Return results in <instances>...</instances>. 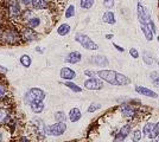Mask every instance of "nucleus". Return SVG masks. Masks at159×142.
Segmentation results:
<instances>
[{
	"label": "nucleus",
	"mask_w": 159,
	"mask_h": 142,
	"mask_svg": "<svg viewBox=\"0 0 159 142\" xmlns=\"http://www.w3.org/2000/svg\"><path fill=\"white\" fill-rule=\"evenodd\" d=\"M84 75L89 76V78H90V77H94V76H98V74H96L95 71H92V70H86V71H84Z\"/></svg>",
	"instance_id": "nucleus-41"
},
{
	"label": "nucleus",
	"mask_w": 159,
	"mask_h": 142,
	"mask_svg": "<svg viewBox=\"0 0 159 142\" xmlns=\"http://www.w3.org/2000/svg\"><path fill=\"white\" fill-rule=\"evenodd\" d=\"M70 30H71L70 25L66 24V23H63L57 28V33L60 34V36H66L68 33H70Z\"/></svg>",
	"instance_id": "nucleus-19"
},
{
	"label": "nucleus",
	"mask_w": 159,
	"mask_h": 142,
	"mask_svg": "<svg viewBox=\"0 0 159 142\" xmlns=\"http://www.w3.org/2000/svg\"><path fill=\"white\" fill-rule=\"evenodd\" d=\"M19 142H29V141H27V139H25V137H23V139H21V140H20Z\"/></svg>",
	"instance_id": "nucleus-46"
},
{
	"label": "nucleus",
	"mask_w": 159,
	"mask_h": 142,
	"mask_svg": "<svg viewBox=\"0 0 159 142\" xmlns=\"http://www.w3.org/2000/svg\"><path fill=\"white\" fill-rule=\"evenodd\" d=\"M2 141V134H1V133H0V142Z\"/></svg>",
	"instance_id": "nucleus-48"
},
{
	"label": "nucleus",
	"mask_w": 159,
	"mask_h": 142,
	"mask_svg": "<svg viewBox=\"0 0 159 142\" xmlns=\"http://www.w3.org/2000/svg\"><path fill=\"white\" fill-rule=\"evenodd\" d=\"M45 98V91L39 88H31L29 89L25 96H24V102L26 104H32V103H38V102H43Z\"/></svg>",
	"instance_id": "nucleus-2"
},
{
	"label": "nucleus",
	"mask_w": 159,
	"mask_h": 142,
	"mask_svg": "<svg viewBox=\"0 0 159 142\" xmlns=\"http://www.w3.org/2000/svg\"><path fill=\"white\" fill-rule=\"evenodd\" d=\"M158 43H159V36H158Z\"/></svg>",
	"instance_id": "nucleus-50"
},
{
	"label": "nucleus",
	"mask_w": 159,
	"mask_h": 142,
	"mask_svg": "<svg viewBox=\"0 0 159 142\" xmlns=\"http://www.w3.org/2000/svg\"><path fill=\"white\" fill-rule=\"evenodd\" d=\"M30 107H31L32 113H34V114H40V113L44 110V103H43V102L32 103V104H30Z\"/></svg>",
	"instance_id": "nucleus-22"
},
{
	"label": "nucleus",
	"mask_w": 159,
	"mask_h": 142,
	"mask_svg": "<svg viewBox=\"0 0 159 142\" xmlns=\"http://www.w3.org/2000/svg\"><path fill=\"white\" fill-rule=\"evenodd\" d=\"M137 12H138V19L140 21V25H148V23L151 20L150 11L147 10V7L143 5L141 1H139L137 5Z\"/></svg>",
	"instance_id": "nucleus-6"
},
{
	"label": "nucleus",
	"mask_w": 159,
	"mask_h": 142,
	"mask_svg": "<svg viewBox=\"0 0 159 142\" xmlns=\"http://www.w3.org/2000/svg\"><path fill=\"white\" fill-rule=\"evenodd\" d=\"M55 120L57 122H66V116L64 114V111H57L55 114Z\"/></svg>",
	"instance_id": "nucleus-29"
},
{
	"label": "nucleus",
	"mask_w": 159,
	"mask_h": 142,
	"mask_svg": "<svg viewBox=\"0 0 159 142\" xmlns=\"http://www.w3.org/2000/svg\"><path fill=\"white\" fill-rule=\"evenodd\" d=\"M94 1H95V0H81V1H80V6H81V8L89 10V8L93 7Z\"/></svg>",
	"instance_id": "nucleus-27"
},
{
	"label": "nucleus",
	"mask_w": 159,
	"mask_h": 142,
	"mask_svg": "<svg viewBox=\"0 0 159 142\" xmlns=\"http://www.w3.org/2000/svg\"><path fill=\"white\" fill-rule=\"evenodd\" d=\"M151 139H158L159 140V122L154 124V129H153V133Z\"/></svg>",
	"instance_id": "nucleus-34"
},
{
	"label": "nucleus",
	"mask_w": 159,
	"mask_h": 142,
	"mask_svg": "<svg viewBox=\"0 0 159 142\" xmlns=\"http://www.w3.org/2000/svg\"><path fill=\"white\" fill-rule=\"evenodd\" d=\"M113 45H114V47H115V49H116L118 51H120V52H124V51H125V49H124V47L119 46V45H118V44H115V43H114Z\"/></svg>",
	"instance_id": "nucleus-42"
},
{
	"label": "nucleus",
	"mask_w": 159,
	"mask_h": 142,
	"mask_svg": "<svg viewBox=\"0 0 159 142\" xmlns=\"http://www.w3.org/2000/svg\"><path fill=\"white\" fill-rule=\"evenodd\" d=\"M103 87V82L96 77H90L84 81V88L87 90H100Z\"/></svg>",
	"instance_id": "nucleus-8"
},
{
	"label": "nucleus",
	"mask_w": 159,
	"mask_h": 142,
	"mask_svg": "<svg viewBox=\"0 0 159 142\" xmlns=\"http://www.w3.org/2000/svg\"><path fill=\"white\" fill-rule=\"evenodd\" d=\"M1 39L7 44H18L21 41V34L14 27H7L2 30V37Z\"/></svg>",
	"instance_id": "nucleus-3"
},
{
	"label": "nucleus",
	"mask_w": 159,
	"mask_h": 142,
	"mask_svg": "<svg viewBox=\"0 0 159 142\" xmlns=\"http://www.w3.org/2000/svg\"><path fill=\"white\" fill-rule=\"evenodd\" d=\"M8 118H10V115H8L6 109L0 108V124L6 123V122L8 121Z\"/></svg>",
	"instance_id": "nucleus-26"
},
{
	"label": "nucleus",
	"mask_w": 159,
	"mask_h": 142,
	"mask_svg": "<svg viewBox=\"0 0 159 142\" xmlns=\"http://www.w3.org/2000/svg\"><path fill=\"white\" fill-rule=\"evenodd\" d=\"M140 139H141V131H140L139 129L134 130V131H133V134H132V141L138 142V141H140Z\"/></svg>",
	"instance_id": "nucleus-32"
},
{
	"label": "nucleus",
	"mask_w": 159,
	"mask_h": 142,
	"mask_svg": "<svg viewBox=\"0 0 159 142\" xmlns=\"http://www.w3.org/2000/svg\"><path fill=\"white\" fill-rule=\"evenodd\" d=\"M19 1V4H21V5H24V6H32V0H18Z\"/></svg>",
	"instance_id": "nucleus-38"
},
{
	"label": "nucleus",
	"mask_w": 159,
	"mask_h": 142,
	"mask_svg": "<svg viewBox=\"0 0 159 142\" xmlns=\"http://www.w3.org/2000/svg\"><path fill=\"white\" fill-rule=\"evenodd\" d=\"M82 117V113L79 108H73L69 111V120L71 122H77Z\"/></svg>",
	"instance_id": "nucleus-17"
},
{
	"label": "nucleus",
	"mask_w": 159,
	"mask_h": 142,
	"mask_svg": "<svg viewBox=\"0 0 159 142\" xmlns=\"http://www.w3.org/2000/svg\"><path fill=\"white\" fill-rule=\"evenodd\" d=\"M75 15V6L74 5H69L66 11V18H71Z\"/></svg>",
	"instance_id": "nucleus-30"
},
{
	"label": "nucleus",
	"mask_w": 159,
	"mask_h": 142,
	"mask_svg": "<svg viewBox=\"0 0 159 142\" xmlns=\"http://www.w3.org/2000/svg\"><path fill=\"white\" fill-rule=\"evenodd\" d=\"M150 77H151V80H152L153 84H154V83H159V74L157 71H152V72L150 74Z\"/></svg>",
	"instance_id": "nucleus-35"
},
{
	"label": "nucleus",
	"mask_w": 159,
	"mask_h": 142,
	"mask_svg": "<svg viewBox=\"0 0 159 142\" xmlns=\"http://www.w3.org/2000/svg\"><path fill=\"white\" fill-rule=\"evenodd\" d=\"M102 21L106 23V24H109V25H114L116 23V19H115V14L113 13L112 11H107L103 13L102 15Z\"/></svg>",
	"instance_id": "nucleus-16"
},
{
	"label": "nucleus",
	"mask_w": 159,
	"mask_h": 142,
	"mask_svg": "<svg viewBox=\"0 0 159 142\" xmlns=\"http://www.w3.org/2000/svg\"><path fill=\"white\" fill-rule=\"evenodd\" d=\"M66 84V87H68V88L70 89V90H73L74 93H81L82 91V89H81V87H79L77 84H75V83H73V82H66L64 83Z\"/></svg>",
	"instance_id": "nucleus-28"
},
{
	"label": "nucleus",
	"mask_w": 159,
	"mask_h": 142,
	"mask_svg": "<svg viewBox=\"0 0 159 142\" xmlns=\"http://www.w3.org/2000/svg\"><path fill=\"white\" fill-rule=\"evenodd\" d=\"M7 71H8V69L4 68V67H1V65H0V72H1V74H6Z\"/></svg>",
	"instance_id": "nucleus-43"
},
{
	"label": "nucleus",
	"mask_w": 159,
	"mask_h": 142,
	"mask_svg": "<svg viewBox=\"0 0 159 142\" xmlns=\"http://www.w3.org/2000/svg\"><path fill=\"white\" fill-rule=\"evenodd\" d=\"M6 5H7V12H8L11 18H13V19L20 18L21 10H20V4L18 0H7Z\"/></svg>",
	"instance_id": "nucleus-7"
},
{
	"label": "nucleus",
	"mask_w": 159,
	"mask_h": 142,
	"mask_svg": "<svg viewBox=\"0 0 159 142\" xmlns=\"http://www.w3.org/2000/svg\"><path fill=\"white\" fill-rule=\"evenodd\" d=\"M61 78L63 80H66V81H70V80H74L76 77V72L74 71L73 69L70 68H62L61 69Z\"/></svg>",
	"instance_id": "nucleus-14"
},
{
	"label": "nucleus",
	"mask_w": 159,
	"mask_h": 142,
	"mask_svg": "<svg viewBox=\"0 0 159 142\" xmlns=\"http://www.w3.org/2000/svg\"><path fill=\"white\" fill-rule=\"evenodd\" d=\"M31 63H32V59H31V57H30L29 54H23V56L20 57V64H21L23 67L29 68V67L31 65Z\"/></svg>",
	"instance_id": "nucleus-25"
},
{
	"label": "nucleus",
	"mask_w": 159,
	"mask_h": 142,
	"mask_svg": "<svg viewBox=\"0 0 159 142\" xmlns=\"http://www.w3.org/2000/svg\"><path fill=\"white\" fill-rule=\"evenodd\" d=\"M154 85H156V87H158V88H159V83H154Z\"/></svg>",
	"instance_id": "nucleus-49"
},
{
	"label": "nucleus",
	"mask_w": 159,
	"mask_h": 142,
	"mask_svg": "<svg viewBox=\"0 0 159 142\" xmlns=\"http://www.w3.org/2000/svg\"><path fill=\"white\" fill-rule=\"evenodd\" d=\"M20 34H21V38L26 41H32L37 39V33L33 31L32 28H30V27L27 26L21 30V33Z\"/></svg>",
	"instance_id": "nucleus-11"
},
{
	"label": "nucleus",
	"mask_w": 159,
	"mask_h": 142,
	"mask_svg": "<svg viewBox=\"0 0 159 142\" xmlns=\"http://www.w3.org/2000/svg\"><path fill=\"white\" fill-rule=\"evenodd\" d=\"M131 124H125L122 128H120L119 133H118V135L115 136V139H114V142H124V140L126 139L127 136L129 135V133H131Z\"/></svg>",
	"instance_id": "nucleus-10"
},
{
	"label": "nucleus",
	"mask_w": 159,
	"mask_h": 142,
	"mask_svg": "<svg viewBox=\"0 0 159 142\" xmlns=\"http://www.w3.org/2000/svg\"><path fill=\"white\" fill-rule=\"evenodd\" d=\"M36 51H38L39 54H43V51H44V49H42V47H39V46H37V47H36Z\"/></svg>",
	"instance_id": "nucleus-44"
},
{
	"label": "nucleus",
	"mask_w": 159,
	"mask_h": 142,
	"mask_svg": "<svg viewBox=\"0 0 159 142\" xmlns=\"http://www.w3.org/2000/svg\"><path fill=\"white\" fill-rule=\"evenodd\" d=\"M129 54L132 56L134 59H137V58H139V51L137 50V49H134V47H132V49H129Z\"/></svg>",
	"instance_id": "nucleus-36"
},
{
	"label": "nucleus",
	"mask_w": 159,
	"mask_h": 142,
	"mask_svg": "<svg viewBox=\"0 0 159 142\" xmlns=\"http://www.w3.org/2000/svg\"><path fill=\"white\" fill-rule=\"evenodd\" d=\"M82 59V54H80L79 51H73V52H70V54H66V63H70V64H76V63H79L81 62Z\"/></svg>",
	"instance_id": "nucleus-13"
},
{
	"label": "nucleus",
	"mask_w": 159,
	"mask_h": 142,
	"mask_svg": "<svg viewBox=\"0 0 159 142\" xmlns=\"http://www.w3.org/2000/svg\"><path fill=\"white\" fill-rule=\"evenodd\" d=\"M32 7L34 10H44L49 7V2L47 0H32Z\"/></svg>",
	"instance_id": "nucleus-18"
},
{
	"label": "nucleus",
	"mask_w": 159,
	"mask_h": 142,
	"mask_svg": "<svg viewBox=\"0 0 159 142\" xmlns=\"http://www.w3.org/2000/svg\"><path fill=\"white\" fill-rule=\"evenodd\" d=\"M114 4H115L114 0H103V6L106 8H112L114 6Z\"/></svg>",
	"instance_id": "nucleus-37"
},
{
	"label": "nucleus",
	"mask_w": 159,
	"mask_h": 142,
	"mask_svg": "<svg viewBox=\"0 0 159 142\" xmlns=\"http://www.w3.org/2000/svg\"><path fill=\"white\" fill-rule=\"evenodd\" d=\"M113 37H114V34H106V39H112Z\"/></svg>",
	"instance_id": "nucleus-45"
},
{
	"label": "nucleus",
	"mask_w": 159,
	"mask_h": 142,
	"mask_svg": "<svg viewBox=\"0 0 159 142\" xmlns=\"http://www.w3.org/2000/svg\"><path fill=\"white\" fill-rule=\"evenodd\" d=\"M1 37H2V28L0 27V38H1Z\"/></svg>",
	"instance_id": "nucleus-47"
},
{
	"label": "nucleus",
	"mask_w": 159,
	"mask_h": 142,
	"mask_svg": "<svg viewBox=\"0 0 159 142\" xmlns=\"http://www.w3.org/2000/svg\"><path fill=\"white\" fill-rule=\"evenodd\" d=\"M143 58H144V62H145V64L147 65H152L153 64V58L151 54H147V52H144V56H143Z\"/></svg>",
	"instance_id": "nucleus-31"
},
{
	"label": "nucleus",
	"mask_w": 159,
	"mask_h": 142,
	"mask_svg": "<svg viewBox=\"0 0 159 142\" xmlns=\"http://www.w3.org/2000/svg\"><path fill=\"white\" fill-rule=\"evenodd\" d=\"M140 28H141V31L144 32V36H145V38L147 39L148 41H151L153 39V32L152 30L150 28L148 25H140Z\"/></svg>",
	"instance_id": "nucleus-20"
},
{
	"label": "nucleus",
	"mask_w": 159,
	"mask_h": 142,
	"mask_svg": "<svg viewBox=\"0 0 159 142\" xmlns=\"http://www.w3.org/2000/svg\"><path fill=\"white\" fill-rule=\"evenodd\" d=\"M101 108V104L100 103H92L89 107H88V113H94V111H96L98 109H100Z\"/></svg>",
	"instance_id": "nucleus-33"
},
{
	"label": "nucleus",
	"mask_w": 159,
	"mask_h": 142,
	"mask_svg": "<svg viewBox=\"0 0 159 142\" xmlns=\"http://www.w3.org/2000/svg\"><path fill=\"white\" fill-rule=\"evenodd\" d=\"M75 41H77V43H80V44L82 45V47H84L86 50L94 51V50H98V49H99V45H98L92 38H89V37L84 33H76Z\"/></svg>",
	"instance_id": "nucleus-4"
},
{
	"label": "nucleus",
	"mask_w": 159,
	"mask_h": 142,
	"mask_svg": "<svg viewBox=\"0 0 159 142\" xmlns=\"http://www.w3.org/2000/svg\"><path fill=\"white\" fill-rule=\"evenodd\" d=\"M121 114L126 118H133L135 116V109L131 107L129 104H124L121 107Z\"/></svg>",
	"instance_id": "nucleus-15"
},
{
	"label": "nucleus",
	"mask_w": 159,
	"mask_h": 142,
	"mask_svg": "<svg viewBox=\"0 0 159 142\" xmlns=\"http://www.w3.org/2000/svg\"><path fill=\"white\" fill-rule=\"evenodd\" d=\"M39 25H40V18H38V17H33L32 19H30L26 23V26L32 28V30H34L36 27H38Z\"/></svg>",
	"instance_id": "nucleus-24"
},
{
	"label": "nucleus",
	"mask_w": 159,
	"mask_h": 142,
	"mask_svg": "<svg viewBox=\"0 0 159 142\" xmlns=\"http://www.w3.org/2000/svg\"><path fill=\"white\" fill-rule=\"evenodd\" d=\"M88 62L90 64H94V65H98V67H107L109 64V61L106 56H102V54H95V56H92L88 58Z\"/></svg>",
	"instance_id": "nucleus-9"
},
{
	"label": "nucleus",
	"mask_w": 159,
	"mask_h": 142,
	"mask_svg": "<svg viewBox=\"0 0 159 142\" xmlns=\"http://www.w3.org/2000/svg\"><path fill=\"white\" fill-rule=\"evenodd\" d=\"M135 91L140 95H144V96H147V97H152V98H158V94H156L153 90L148 88H145V87H140V85H137L135 87Z\"/></svg>",
	"instance_id": "nucleus-12"
},
{
	"label": "nucleus",
	"mask_w": 159,
	"mask_h": 142,
	"mask_svg": "<svg viewBox=\"0 0 159 142\" xmlns=\"http://www.w3.org/2000/svg\"><path fill=\"white\" fill-rule=\"evenodd\" d=\"M153 129H154V123H146L144 129H143V133H144V135H145L146 137L151 139L152 133H153Z\"/></svg>",
	"instance_id": "nucleus-21"
},
{
	"label": "nucleus",
	"mask_w": 159,
	"mask_h": 142,
	"mask_svg": "<svg viewBox=\"0 0 159 142\" xmlns=\"http://www.w3.org/2000/svg\"><path fill=\"white\" fill-rule=\"evenodd\" d=\"M5 94H6V88H5L4 85H1V84H0V101L4 98Z\"/></svg>",
	"instance_id": "nucleus-39"
},
{
	"label": "nucleus",
	"mask_w": 159,
	"mask_h": 142,
	"mask_svg": "<svg viewBox=\"0 0 159 142\" xmlns=\"http://www.w3.org/2000/svg\"><path fill=\"white\" fill-rule=\"evenodd\" d=\"M33 18V12L31 11V10H24L23 12H21V14H20V19L23 21H25V23H27V21L30 20V19H32Z\"/></svg>",
	"instance_id": "nucleus-23"
},
{
	"label": "nucleus",
	"mask_w": 159,
	"mask_h": 142,
	"mask_svg": "<svg viewBox=\"0 0 159 142\" xmlns=\"http://www.w3.org/2000/svg\"><path fill=\"white\" fill-rule=\"evenodd\" d=\"M148 26H150V28L152 30L153 34L157 32V28H156V24H154V21H153L152 19H151V20H150V23H148Z\"/></svg>",
	"instance_id": "nucleus-40"
},
{
	"label": "nucleus",
	"mask_w": 159,
	"mask_h": 142,
	"mask_svg": "<svg viewBox=\"0 0 159 142\" xmlns=\"http://www.w3.org/2000/svg\"><path fill=\"white\" fill-rule=\"evenodd\" d=\"M66 124L64 122H56L55 124L45 127V131H47L49 135H52V136L63 135L66 133Z\"/></svg>",
	"instance_id": "nucleus-5"
},
{
	"label": "nucleus",
	"mask_w": 159,
	"mask_h": 142,
	"mask_svg": "<svg viewBox=\"0 0 159 142\" xmlns=\"http://www.w3.org/2000/svg\"><path fill=\"white\" fill-rule=\"evenodd\" d=\"M98 77L106 81L112 85H127L131 83V80L122 74H119L114 70H100L96 71Z\"/></svg>",
	"instance_id": "nucleus-1"
}]
</instances>
